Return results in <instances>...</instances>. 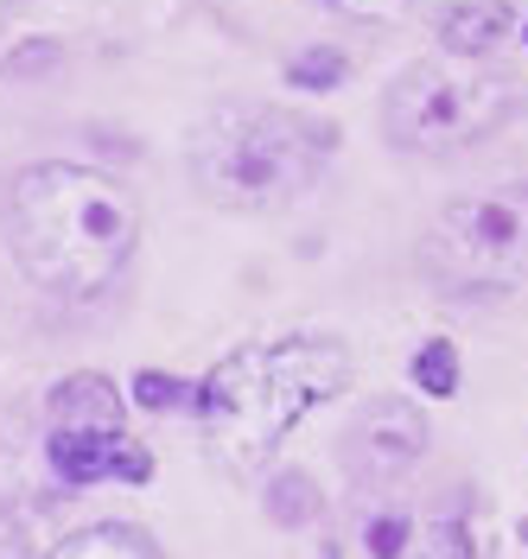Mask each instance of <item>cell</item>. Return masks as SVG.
Listing matches in <instances>:
<instances>
[{"label":"cell","instance_id":"cell-4","mask_svg":"<svg viewBox=\"0 0 528 559\" xmlns=\"http://www.w3.org/2000/svg\"><path fill=\"white\" fill-rule=\"evenodd\" d=\"M516 115V83L503 70H471L453 58H414L383 96V134L401 153L446 159L491 140Z\"/></svg>","mask_w":528,"mask_h":559},{"label":"cell","instance_id":"cell-14","mask_svg":"<svg viewBox=\"0 0 528 559\" xmlns=\"http://www.w3.org/2000/svg\"><path fill=\"white\" fill-rule=\"evenodd\" d=\"M134 401H141V407H185L191 394H185V382H173V376L141 369V376H134Z\"/></svg>","mask_w":528,"mask_h":559},{"label":"cell","instance_id":"cell-13","mask_svg":"<svg viewBox=\"0 0 528 559\" xmlns=\"http://www.w3.org/2000/svg\"><path fill=\"white\" fill-rule=\"evenodd\" d=\"M318 509V489L313 477H300V471H281L274 489H268V515H281V522H306Z\"/></svg>","mask_w":528,"mask_h":559},{"label":"cell","instance_id":"cell-15","mask_svg":"<svg viewBox=\"0 0 528 559\" xmlns=\"http://www.w3.org/2000/svg\"><path fill=\"white\" fill-rule=\"evenodd\" d=\"M325 13H344V20H395L408 0H318Z\"/></svg>","mask_w":528,"mask_h":559},{"label":"cell","instance_id":"cell-17","mask_svg":"<svg viewBox=\"0 0 528 559\" xmlns=\"http://www.w3.org/2000/svg\"><path fill=\"white\" fill-rule=\"evenodd\" d=\"M523 540H528V522H523Z\"/></svg>","mask_w":528,"mask_h":559},{"label":"cell","instance_id":"cell-10","mask_svg":"<svg viewBox=\"0 0 528 559\" xmlns=\"http://www.w3.org/2000/svg\"><path fill=\"white\" fill-rule=\"evenodd\" d=\"M45 559H166V554L128 522H90V527H77V534H64Z\"/></svg>","mask_w":528,"mask_h":559},{"label":"cell","instance_id":"cell-9","mask_svg":"<svg viewBox=\"0 0 528 559\" xmlns=\"http://www.w3.org/2000/svg\"><path fill=\"white\" fill-rule=\"evenodd\" d=\"M433 26H439V45L453 58H484L509 33V7L503 0H446Z\"/></svg>","mask_w":528,"mask_h":559},{"label":"cell","instance_id":"cell-7","mask_svg":"<svg viewBox=\"0 0 528 559\" xmlns=\"http://www.w3.org/2000/svg\"><path fill=\"white\" fill-rule=\"evenodd\" d=\"M325 559H471V534L414 502L363 496L331 522Z\"/></svg>","mask_w":528,"mask_h":559},{"label":"cell","instance_id":"cell-6","mask_svg":"<svg viewBox=\"0 0 528 559\" xmlns=\"http://www.w3.org/2000/svg\"><path fill=\"white\" fill-rule=\"evenodd\" d=\"M45 464L58 484H96V477H121V484H146L153 477V452L128 432V407L108 376H64L51 388V432H45Z\"/></svg>","mask_w":528,"mask_h":559},{"label":"cell","instance_id":"cell-3","mask_svg":"<svg viewBox=\"0 0 528 559\" xmlns=\"http://www.w3.org/2000/svg\"><path fill=\"white\" fill-rule=\"evenodd\" d=\"M338 153V128L274 103H216L191 140L185 166L191 185L216 210H281L300 191H313L318 173Z\"/></svg>","mask_w":528,"mask_h":559},{"label":"cell","instance_id":"cell-8","mask_svg":"<svg viewBox=\"0 0 528 559\" xmlns=\"http://www.w3.org/2000/svg\"><path fill=\"white\" fill-rule=\"evenodd\" d=\"M421 452H426V419L414 401H395V394L369 401L351 419V432H344V471H351L356 484H388Z\"/></svg>","mask_w":528,"mask_h":559},{"label":"cell","instance_id":"cell-2","mask_svg":"<svg viewBox=\"0 0 528 559\" xmlns=\"http://www.w3.org/2000/svg\"><path fill=\"white\" fill-rule=\"evenodd\" d=\"M351 382V349L318 331H286L243 344L198 382V419H204V445L216 464L255 471L261 457L281 445L300 419L338 401Z\"/></svg>","mask_w":528,"mask_h":559},{"label":"cell","instance_id":"cell-5","mask_svg":"<svg viewBox=\"0 0 528 559\" xmlns=\"http://www.w3.org/2000/svg\"><path fill=\"white\" fill-rule=\"evenodd\" d=\"M421 261L453 293H528V185L453 198L433 216Z\"/></svg>","mask_w":528,"mask_h":559},{"label":"cell","instance_id":"cell-1","mask_svg":"<svg viewBox=\"0 0 528 559\" xmlns=\"http://www.w3.org/2000/svg\"><path fill=\"white\" fill-rule=\"evenodd\" d=\"M20 274L51 299H96L128 274L141 248V198L128 178L77 159L20 166L0 198Z\"/></svg>","mask_w":528,"mask_h":559},{"label":"cell","instance_id":"cell-16","mask_svg":"<svg viewBox=\"0 0 528 559\" xmlns=\"http://www.w3.org/2000/svg\"><path fill=\"white\" fill-rule=\"evenodd\" d=\"M26 7H33V0H0V26H13V20H20Z\"/></svg>","mask_w":528,"mask_h":559},{"label":"cell","instance_id":"cell-12","mask_svg":"<svg viewBox=\"0 0 528 559\" xmlns=\"http://www.w3.org/2000/svg\"><path fill=\"white\" fill-rule=\"evenodd\" d=\"M344 70H351L344 51H331V45H306V51L286 64V76H293L300 90H338V83H344Z\"/></svg>","mask_w":528,"mask_h":559},{"label":"cell","instance_id":"cell-18","mask_svg":"<svg viewBox=\"0 0 528 559\" xmlns=\"http://www.w3.org/2000/svg\"><path fill=\"white\" fill-rule=\"evenodd\" d=\"M523 33H528V26H523Z\"/></svg>","mask_w":528,"mask_h":559},{"label":"cell","instance_id":"cell-11","mask_svg":"<svg viewBox=\"0 0 528 559\" xmlns=\"http://www.w3.org/2000/svg\"><path fill=\"white\" fill-rule=\"evenodd\" d=\"M408 376H414V388H426L433 401H446V394H458V349L446 344V337H426V344L414 349V362H408Z\"/></svg>","mask_w":528,"mask_h":559}]
</instances>
